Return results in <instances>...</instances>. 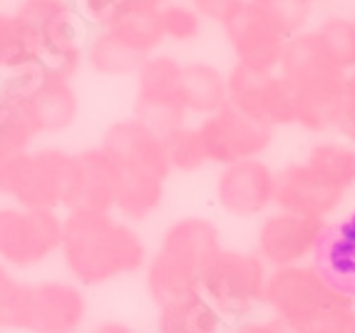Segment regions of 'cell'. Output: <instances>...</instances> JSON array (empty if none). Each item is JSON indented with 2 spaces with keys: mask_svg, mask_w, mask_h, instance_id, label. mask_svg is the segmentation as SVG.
I'll use <instances>...</instances> for the list:
<instances>
[{
  "mask_svg": "<svg viewBox=\"0 0 355 333\" xmlns=\"http://www.w3.org/2000/svg\"><path fill=\"white\" fill-rule=\"evenodd\" d=\"M60 256L70 281L87 289L144 271L149 249L142 234L114 212L70 209L62 214Z\"/></svg>",
  "mask_w": 355,
  "mask_h": 333,
  "instance_id": "obj_1",
  "label": "cell"
},
{
  "mask_svg": "<svg viewBox=\"0 0 355 333\" xmlns=\"http://www.w3.org/2000/svg\"><path fill=\"white\" fill-rule=\"evenodd\" d=\"M263 309L288 333H350L355 301L326 284L311 264L271 268Z\"/></svg>",
  "mask_w": 355,
  "mask_h": 333,
  "instance_id": "obj_2",
  "label": "cell"
},
{
  "mask_svg": "<svg viewBox=\"0 0 355 333\" xmlns=\"http://www.w3.org/2000/svg\"><path fill=\"white\" fill-rule=\"evenodd\" d=\"M279 72L296 89V127L313 135L336 130L345 108V75L320 53L313 30H303L286 40Z\"/></svg>",
  "mask_w": 355,
  "mask_h": 333,
  "instance_id": "obj_3",
  "label": "cell"
},
{
  "mask_svg": "<svg viewBox=\"0 0 355 333\" xmlns=\"http://www.w3.org/2000/svg\"><path fill=\"white\" fill-rule=\"evenodd\" d=\"M0 199L65 214L80 202V164L60 147L28 149L0 164Z\"/></svg>",
  "mask_w": 355,
  "mask_h": 333,
  "instance_id": "obj_4",
  "label": "cell"
},
{
  "mask_svg": "<svg viewBox=\"0 0 355 333\" xmlns=\"http://www.w3.org/2000/svg\"><path fill=\"white\" fill-rule=\"evenodd\" d=\"M87 293L75 281H20L3 316L0 331L77 333L87 321Z\"/></svg>",
  "mask_w": 355,
  "mask_h": 333,
  "instance_id": "obj_5",
  "label": "cell"
},
{
  "mask_svg": "<svg viewBox=\"0 0 355 333\" xmlns=\"http://www.w3.org/2000/svg\"><path fill=\"white\" fill-rule=\"evenodd\" d=\"M40 45V65L58 78L72 80L85 62L87 25L70 0H20L12 10Z\"/></svg>",
  "mask_w": 355,
  "mask_h": 333,
  "instance_id": "obj_6",
  "label": "cell"
},
{
  "mask_svg": "<svg viewBox=\"0 0 355 333\" xmlns=\"http://www.w3.org/2000/svg\"><path fill=\"white\" fill-rule=\"evenodd\" d=\"M268 271L271 268L261 262L256 251L221 249V254L204 268L199 291L224 318L226 326L246 321L263 309Z\"/></svg>",
  "mask_w": 355,
  "mask_h": 333,
  "instance_id": "obj_7",
  "label": "cell"
},
{
  "mask_svg": "<svg viewBox=\"0 0 355 333\" xmlns=\"http://www.w3.org/2000/svg\"><path fill=\"white\" fill-rule=\"evenodd\" d=\"M0 92H6L28 110L40 135H60L75 125L80 97L72 80L50 75L40 62L0 75Z\"/></svg>",
  "mask_w": 355,
  "mask_h": 333,
  "instance_id": "obj_8",
  "label": "cell"
},
{
  "mask_svg": "<svg viewBox=\"0 0 355 333\" xmlns=\"http://www.w3.org/2000/svg\"><path fill=\"white\" fill-rule=\"evenodd\" d=\"M62 214L18 204L0 207V264L12 271H33L60 254Z\"/></svg>",
  "mask_w": 355,
  "mask_h": 333,
  "instance_id": "obj_9",
  "label": "cell"
},
{
  "mask_svg": "<svg viewBox=\"0 0 355 333\" xmlns=\"http://www.w3.org/2000/svg\"><path fill=\"white\" fill-rule=\"evenodd\" d=\"M135 117L157 135L187 125L182 105V62L172 55L154 53L135 75Z\"/></svg>",
  "mask_w": 355,
  "mask_h": 333,
  "instance_id": "obj_10",
  "label": "cell"
},
{
  "mask_svg": "<svg viewBox=\"0 0 355 333\" xmlns=\"http://www.w3.org/2000/svg\"><path fill=\"white\" fill-rule=\"evenodd\" d=\"M226 92L231 108L273 132L296 125V89L279 70L259 72L234 62L226 72Z\"/></svg>",
  "mask_w": 355,
  "mask_h": 333,
  "instance_id": "obj_11",
  "label": "cell"
},
{
  "mask_svg": "<svg viewBox=\"0 0 355 333\" xmlns=\"http://www.w3.org/2000/svg\"><path fill=\"white\" fill-rule=\"evenodd\" d=\"M196 132L202 137L209 164L219 166L243 160H261L273 142L271 127L259 125L251 117L234 110L231 105L199 119Z\"/></svg>",
  "mask_w": 355,
  "mask_h": 333,
  "instance_id": "obj_12",
  "label": "cell"
},
{
  "mask_svg": "<svg viewBox=\"0 0 355 333\" xmlns=\"http://www.w3.org/2000/svg\"><path fill=\"white\" fill-rule=\"evenodd\" d=\"M219 25L239 65L259 72L279 70L286 37L251 0H241Z\"/></svg>",
  "mask_w": 355,
  "mask_h": 333,
  "instance_id": "obj_13",
  "label": "cell"
},
{
  "mask_svg": "<svg viewBox=\"0 0 355 333\" xmlns=\"http://www.w3.org/2000/svg\"><path fill=\"white\" fill-rule=\"evenodd\" d=\"M328 219L291 214L273 209L263 216L256 232V254L268 268H286L308 264Z\"/></svg>",
  "mask_w": 355,
  "mask_h": 333,
  "instance_id": "obj_14",
  "label": "cell"
},
{
  "mask_svg": "<svg viewBox=\"0 0 355 333\" xmlns=\"http://www.w3.org/2000/svg\"><path fill=\"white\" fill-rule=\"evenodd\" d=\"M276 172L263 160H243L219 166L214 196L226 214L239 219L266 216L273 209Z\"/></svg>",
  "mask_w": 355,
  "mask_h": 333,
  "instance_id": "obj_15",
  "label": "cell"
},
{
  "mask_svg": "<svg viewBox=\"0 0 355 333\" xmlns=\"http://www.w3.org/2000/svg\"><path fill=\"white\" fill-rule=\"evenodd\" d=\"M100 147L114 160L122 177H149L166 182L172 174L162 135L149 130L137 117L112 122L102 135Z\"/></svg>",
  "mask_w": 355,
  "mask_h": 333,
  "instance_id": "obj_16",
  "label": "cell"
},
{
  "mask_svg": "<svg viewBox=\"0 0 355 333\" xmlns=\"http://www.w3.org/2000/svg\"><path fill=\"white\" fill-rule=\"evenodd\" d=\"M343 202L345 191L326 182L306 162H291L276 172L273 207L281 212L311 219H333Z\"/></svg>",
  "mask_w": 355,
  "mask_h": 333,
  "instance_id": "obj_17",
  "label": "cell"
},
{
  "mask_svg": "<svg viewBox=\"0 0 355 333\" xmlns=\"http://www.w3.org/2000/svg\"><path fill=\"white\" fill-rule=\"evenodd\" d=\"M308 264L331 289L355 301V209L326 221Z\"/></svg>",
  "mask_w": 355,
  "mask_h": 333,
  "instance_id": "obj_18",
  "label": "cell"
},
{
  "mask_svg": "<svg viewBox=\"0 0 355 333\" xmlns=\"http://www.w3.org/2000/svg\"><path fill=\"white\" fill-rule=\"evenodd\" d=\"M221 232L207 216H182L166 226L159 251L202 276L204 268L221 254Z\"/></svg>",
  "mask_w": 355,
  "mask_h": 333,
  "instance_id": "obj_19",
  "label": "cell"
},
{
  "mask_svg": "<svg viewBox=\"0 0 355 333\" xmlns=\"http://www.w3.org/2000/svg\"><path fill=\"white\" fill-rule=\"evenodd\" d=\"M75 155L80 164V202L75 209L114 212L119 185H122L119 166L102 147H87Z\"/></svg>",
  "mask_w": 355,
  "mask_h": 333,
  "instance_id": "obj_20",
  "label": "cell"
},
{
  "mask_svg": "<svg viewBox=\"0 0 355 333\" xmlns=\"http://www.w3.org/2000/svg\"><path fill=\"white\" fill-rule=\"evenodd\" d=\"M154 333H226V321L196 289L157 306Z\"/></svg>",
  "mask_w": 355,
  "mask_h": 333,
  "instance_id": "obj_21",
  "label": "cell"
},
{
  "mask_svg": "<svg viewBox=\"0 0 355 333\" xmlns=\"http://www.w3.org/2000/svg\"><path fill=\"white\" fill-rule=\"evenodd\" d=\"M182 105L189 117H209L229 105L226 72L211 62H187L182 65Z\"/></svg>",
  "mask_w": 355,
  "mask_h": 333,
  "instance_id": "obj_22",
  "label": "cell"
},
{
  "mask_svg": "<svg viewBox=\"0 0 355 333\" xmlns=\"http://www.w3.org/2000/svg\"><path fill=\"white\" fill-rule=\"evenodd\" d=\"M105 30L119 45H125L142 60L159 53L162 42H164L159 8H130Z\"/></svg>",
  "mask_w": 355,
  "mask_h": 333,
  "instance_id": "obj_23",
  "label": "cell"
},
{
  "mask_svg": "<svg viewBox=\"0 0 355 333\" xmlns=\"http://www.w3.org/2000/svg\"><path fill=\"white\" fill-rule=\"evenodd\" d=\"M199 279L202 276L196 271L174 262L172 256L162 254L159 249L149 256L147 266H144V286H147V293L154 306H162L166 301H174V298L196 291Z\"/></svg>",
  "mask_w": 355,
  "mask_h": 333,
  "instance_id": "obj_24",
  "label": "cell"
},
{
  "mask_svg": "<svg viewBox=\"0 0 355 333\" xmlns=\"http://www.w3.org/2000/svg\"><path fill=\"white\" fill-rule=\"evenodd\" d=\"M164 196L166 182L149 177H122L117 202H114V214L130 224L147 221L149 216L159 212Z\"/></svg>",
  "mask_w": 355,
  "mask_h": 333,
  "instance_id": "obj_25",
  "label": "cell"
},
{
  "mask_svg": "<svg viewBox=\"0 0 355 333\" xmlns=\"http://www.w3.org/2000/svg\"><path fill=\"white\" fill-rule=\"evenodd\" d=\"M85 62L102 78H127L137 75L144 60L119 45L107 30H97L85 45Z\"/></svg>",
  "mask_w": 355,
  "mask_h": 333,
  "instance_id": "obj_26",
  "label": "cell"
},
{
  "mask_svg": "<svg viewBox=\"0 0 355 333\" xmlns=\"http://www.w3.org/2000/svg\"><path fill=\"white\" fill-rule=\"evenodd\" d=\"M37 137L40 132L33 125L28 110L6 92H0V164L33 149Z\"/></svg>",
  "mask_w": 355,
  "mask_h": 333,
  "instance_id": "obj_27",
  "label": "cell"
},
{
  "mask_svg": "<svg viewBox=\"0 0 355 333\" xmlns=\"http://www.w3.org/2000/svg\"><path fill=\"white\" fill-rule=\"evenodd\" d=\"M306 162L313 172L348 194L355 187V147L345 142H315L308 149Z\"/></svg>",
  "mask_w": 355,
  "mask_h": 333,
  "instance_id": "obj_28",
  "label": "cell"
},
{
  "mask_svg": "<svg viewBox=\"0 0 355 333\" xmlns=\"http://www.w3.org/2000/svg\"><path fill=\"white\" fill-rule=\"evenodd\" d=\"M40 62V45L12 12H0V75Z\"/></svg>",
  "mask_w": 355,
  "mask_h": 333,
  "instance_id": "obj_29",
  "label": "cell"
},
{
  "mask_svg": "<svg viewBox=\"0 0 355 333\" xmlns=\"http://www.w3.org/2000/svg\"><path fill=\"white\" fill-rule=\"evenodd\" d=\"M315 40L320 45V53L326 55L336 70L350 72L355 67V20L333 15L326 18L313 30Z\"/></svg>",
  "mask_w": 355,
  "mask_h": 333,
  "instance_id": "obj_30",
  "label": "cell"
},
{
  "mask_svg": "<svg viewBox=\"0 0 355 333\" xmlns=\"http://www.w3.org/2000/svg\"><path fill=\"white\" fill-rule=\"evenodd\" d=\"M162 144H164V155L169 162V169L172 172H182V174H194L199 169L209 164V157L204 152V144L196 125H184L177 130L162 135Z\"/></svg>",
  "mask_w": 355,
  "mask_h": 333,
  "instance_id": "obj_31",
  "label": "cell"
},
{
  "mask_svg": "<svg viewBox=\"0 0 355 333\" xmlns=\"http://www.w3.org/2000/svg\"><path fill=\"white\" fill-rule=\"evenodd\" d=\"M159 20H162L164 40L191 42L202 35V30H204V18L189 6V3L166 0L164 6L159 8Z\"/></svg>",
  "mask_w": 355,
  "mask_h": 333,
  "instance_id": "obj_32",
  "label": "cell"
},
{
  "mask_svg": "<svg viewBox=\"0 0 355 333\" xmlns=\"http://www.w3.org/2000/svg\"><path fill=\"white\" fill-rule=\"evenodd\" d=\"M251 3L271 20L273 28L279 30L286 40L306 30L311 6H306L303 0H251Z\"/></svg>",
  "mask_w": 355,
  "mask_h": 333,
  "instance_id": "obj_33",
  "label": "cell"
},
{
  "mask_svg": "<svg viewBox=\"0 0 355 333\" xmlns=\"http://www.w3.org/2000/svg\"><path fill=\"white\" fill-rule=\"evenodd\" d=\"M75 8L85 25L105 30L114 23L125 10H130L127 0H75Z\"/></svg>",
  "mask_w": 355,
  "mask_h": 333,
  "instance_id": "obj_34",
  "label": "cell"
},
{
  "mask_svg": "<svg viewBox=\"0 0 355 333\" xmlns=\"http://www.w3.org/2000/svg\"><path fill=\"white\" fill-rule=\"evenodd\" d=\"M239 3H241V0H189V6L194 8L204 20H214V23H221Z\"/></svg>",
  "mask_w": 355,
  "mask_h": 333,
  "instance_id": "obj_35",
  "label": "cell"
},
{
  "mask_svg": "<svg viewBox=\"0 0 355 333\" xmlns=\"http://www.w3.org/2000/svg\"><path fill=\"white\" fill-rule=\"evenodd\" d=\"M229 333H288L284 326H281L276 318H246V321L234 323Z\"/></svg>",
  "mask_w": 355,
  "mask_h": 333,
  "instance_id": "obj_36",
  "label": "cell"
},
{
  "mask_svg": "<svg viewBox=\"0 0 355 333\" xmlns=\"http://www.w3.org/2000/svg\"><path fill=\"white\" fill-rule=\"evenodd\" d=\"M18 284H20V279L15 276V271L0 264V323H3V316H6V309H8V304H10V298H12V293H15V289H18Z\"/></svg>",
  "mask_w": 355,
  "mask_h": 333,
  "instance_id": "obj_37",
  "label": "cell"
},
{
  "mask_svg": "<svg viewBox=\"0 0 355 333\" xmlns=\"http://www.w3.org/2000/svg\"><path fill=\"white\" fill-rule=\"evenodd\" d=\"M336 132L343 137L345 144L355 147V108L345 105L343 112H340V117H338V122H336Z\"/></svg>",
  "mask_w": 355,
  "mask_h": 333,
  "instance_id": "obj_38",
  "label": "cell"
},
{
  "mask_svg": "<svg viewBox=\"0 0 355 333\" xmlns=\"http://www.w3.org/2000/svg\"><path fill=\"white\" fill-rule=\"evenodd\" d=\"M89 333H139L132 323L122 321V318H105V321L95 323L89 328Z\"/></svg>",
  "mask_w": 355,
  "mask_h": 333,
  "instance_id": "obj_39",
  "label": "cell"
},
{
  "mask_svg": "<svg viewBox=\"0 0 355 333\" xmlns=\"http://www.w3.org/2000/svg\"><path fill=\"white\" fill-rule=\"evenodd\" d=\"M343 95H345V105L355 108V67L350 72H345V78H343Z\"/></svg>",
  "mask_w": 355,
  "mask_h": 333,
  "instance_id": "obj_40",
  "label": "cell"
},
{
  "mask_svg": "<svg viewBox=\"0 0 355 333\" xmlns=\"http://www.w3.org/2000/svg\"><path fill=\"white\" fill-rule=\"evenodd\" d=\"M130 8H162L166 0H127Z\"/></svg>",
  "mask_w": 355,
  "mask_h": 333,
  "instance_id": "obj_41",
  "label": "cell"
},
{
  "mask_svg": "<svg viewBox=\"0 0 355 333\" xmlns=\"http://www.w3.org/2000/svg\"><path fill=\"white\" fill-rule=\"evenodd\" d=\"M303 3H306V6H311V3H315V0H303Z\"/></svg>",
  "mask_w": 355,
  "mask_h": 333,
  "instance_id": "obj_42",
  "label": "cell"
},
{
  "mask_svg": "<svg viewBox=\"0 0 355 333\" xmlns=\"http://www.w3.org/2000/svg\"><path fill=\"white\" fill-rule=\"evenodd\" d=\"M350 333H355V326H353V331H350Z\"/></svg>",
  "mask_w": 355,
  "mask_h": 333,
  "instance_id": "obj_43",
  "label": "cell"
},
{
  "mask_svg": "<svg viewBox=\"0 0 355 333\" xmlns=\"http://www.w3.org/2000/svg\"><path fill=\"white\" fill-rule=\"evenodd\" d=\"M70 3H75V0H70Z\"/></svg>",
  "mask_w": 355,
  "mask_h": 333,
  "instance_id": "obj_44",
  "label": "cell"
},
{
  "mask_svg": "<svg viewBox=\"0 0 355 333\" xmlns=\"http://www.w3.org/2000/svg\"><path fill=\"white\" fill-rule=\"evenodd\" d=\"M77 333H80V331H77Z\"/></svg>",
  "mask_w": 355,
  "mask_h": 333,
  "instance_id": "obj_45",
  "label": "cell"
},
{
  "mask_svg": "<svg viewBox=\"0 0 355 333\" xmlns=\"http://www.w3.org/2000/svg\"><path fill=\"white\" fill-rule=\"evenodd\" d=\"M0 333H3V331H0Z\"/></svg>",
  "mask_w": 355,
  "mask_h": 333,
  "instance_id": "obj_46",
  "label": "cell"
},
{
  "mask_svg": "<svg viewBox=\"0 0 355 333\" xmlns=\"http://www.w3.org/2000/svg\"><path fill=\"white\" fill-rule=\"evenodd\" d=\"M353 20H355V18H353Z\"/></svg>",
  "mask_w": 355,
  "mask_h": 333,
  "instance_id": "obj_47",
  "label": "cell"
}]
</instances>
